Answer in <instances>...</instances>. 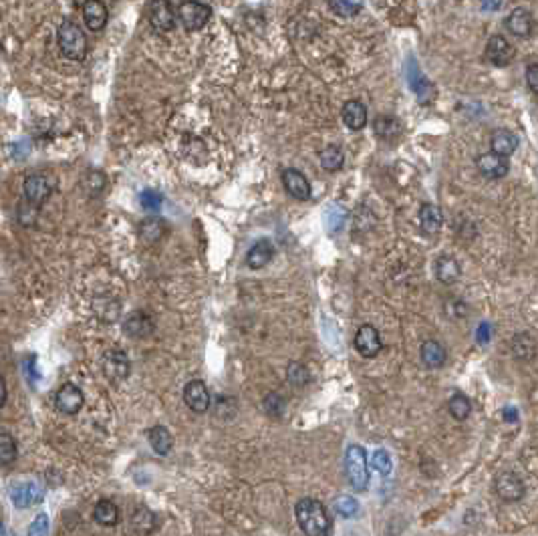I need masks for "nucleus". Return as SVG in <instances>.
I'll use <instances>...</instances> for the list:
<instances>
[{"mask_svg": "<svg viewBox=\"0 0 538 536\" xmlns=\"http://www.w3.org/2000/svg\"><path fill=\"white\" fill-rule=\"evenodd\" d=\"M434 272L435 276H437V280H442L444 285H452V283H455L460 278L462 268L457 265V260L452 258V256H439L435 260Z\"/></svg>", "mask_w": 538, "mask_h": 536, "instance_id": "obj_21", "label": "nucleus"}, {"mask_svg": "<svg viewBox=\"0 0 538 536\" xmlns=\"http://www.w3.org/2000/svg\"><path fill=\"white\" fill-rule=\"evenodd\" d=\"M448 410H450L454 419L464 421L470 415V412H472V403H470V399L464 393H454L450 397V401H448Z\"/></svg>", "mask_w": 538, "mask_h": 536, "instance_id": "obj_30", "label": "nucleus"}, {"mask_svg": "<svg viewBox=\"0 0 538 536\" xmlns=\"http://www.w3.org/2000/svg\"><path fill=\"white\" fill-rule=\"evenodd\" d=\"M109 12L107 6L99 0H89L83 4V21L89 26V31H101L107 24Z\"/></svg>", "mask_w": 538, "mask_h": 536, "instance_id": "obj_18", "label": "nucleus"}, {"mask_svg": "<svg viewBox=\"0 0 538 536\" xmlns=\"http://www.w3.org/2000/svg\"><path fill=\"white\" fill-rule=\"evenodd\" d=\"M95 520L103 526H113L119 522V508L111 502V500H101L95 506Z\"/></svg>", "mask_w": 538, "mask_h": 536, "instance_id": "obj_28", "label": "nucleus"}, {"mask_svg": "<svg viewBox=\"0 0 538 536\" xmlns=\"http://www.w3.org/2000/svg\"><path fill=\"white\" fill-rule=\"evenodd\" d=\"M526 83L538 95V65H528V69H526Z\"/></svg>", "mask_w": 538, "mask_h": 536, "instance_id": "obj_41", "label": "nucleus"}, {"mask_svg": "<svg viewBox=\"0 0 538 536\" xmlns=\"http://www.w3.org/2000/svg\"><path fill=\"white\" fill-rule=\"evenodd\" d=\"M184 401L186 405L196 413H204L210 410V392H208L206 383L202 379H192L187 381L186 387H184Z\"/></svg>", "mask_w": 538, "mask_h": 536, "instance_id": "obj_11", "label": "nucleus"}, {"mask_svg": "<svg viewBox=\"0 0 538 536\" xmlns=\"http://www.w3.org/2000/svg\"><path fill=\"white\" fill-rule=\"evenodd\" d=\"M101 369L109 381H124L131 373V363L121 349H109L101 359Z\"/></svg>", "mask_w": 538, "mask_h": 536, "instance_id": "obj_6", "label": "nucleus"}, {"mask_svg": "<svg viewBox=\"0 0 538 536\" xmlns=\"http://www.w3.org/2000/svg\"><path fill=\"white\" fill-rule=\"evenodd\" d=\"M47 533H49V516L41 512V514L31 522L28 536H47Z\"/></svg>", "mask_w": 538, "mask_h": 536, "instance_id": "obj_39", "label": "nucleus"}, {"mask_svg": "<svg viewBox=\"0 0 538 536\" xmlns=\"http://www.w3.org/2000/svg\"><path fill=\"white\" fill-rule=\"evenodd\" d=\"M319 162H321V167L327 171H339L345 164V151L339 145H327L319 153Z\"/></svg>", "mask_w": 538, "mask_h": 536, "instance_id": "obj_25", "label": "nucleus"}, {"mask_svg": "<svg viewBox=\"0 0 538 536\" xmlns=\"http://www.w3.org/2000/svg\"><path fill=\"white\" fill-rule=\"evenodd\" d=\"M44 492L35 482H21L10 488V500L17 508H28L33 504H41Z\"/></svg>", "mask_w": 538, "mask_h": 536, "instance_id": "obj_13", "label": "nucleus"}, {"mask_svg": "<svg viewBox=\"0 0 538 536\" xmlns=\"http://www.w3.org/2000/svg\"><path fill=\"white\" fill-rule=\"evenodd\" d=\"M516 133H512L510 129H496L492 133V153H498L502 158H508L516 151L518 147Z\"/></svg>", "mask_w": 538, "mask_h": 536, "instance_id": "obj_20", "label": "nucleus"}, {"mask_svg": "<svg viewBox=\"0 0 538 536\" xmlns=\"http://www.w3.org/2000/svg\"><path fill=\"white\" fill-rule=\"evenodd\" d=\"M421 359L430 367H442L446 363V349L437 341H426L421 345Z\"/></svg>", "mask_w": 538, "mask_h": 536, "instance_id": "obj_27", "label": "nucleus"}, {"mask_svg": "<svg viewBox=\"0 0 538 536\" xmlns=\"http://www.w3.org/2000/svg\"><path fill=\"white\" fill-rule=\"evenodd\" d=\"M147 439H149V446L153 448V452L160 455H167L174 448V437L164 426H153L147 432Z\"/></svg>", "mask_w": 538, "mask_h": 536, "instance_id": "obj_22", "label": "nucleus"}, {"mask_svg": "<svg viewBox=\"0 0 538 536\" xmlns=\"http://www.w3.org/2000/svg\"><path fill=\"white\" fill-rule=\"evenodd\" d=\"M333 12H337L339 17H355L361 10V4H353V2H331L329 4Z\"/></svg>", "mask_w": 538, "mask_h": 536, "instance_id": "obj_38", "label": "nucleus"}, {"mask_svg": "<svg viewBox=\"0 0 538 536\" xmlns=\"http://www.w3.org/2000/svg\"><path fill=\"white\" fill-rule=\"evenodd\" d=\"M496 494L504 500V502H518L524 496V484L514 472H502L496 478Z\"/></svg>", "mask_w": 538, "mask_h": 536, "instance_id": "obj_15", "label": "nucleus"}, {"mask_svg": "<svg viewBox=\"0 0 538 536\" xmlns=\"http://www.w3.org/2000/svg\"><path fill=\"white\" fill-rule=\"evenodd\" d=\"M287 379H289L290 385H294V387H305L311 381V371L303 363L292 361L289 365V369H287Z\"/></svg>", "mask_w": 538, "mask_h": 536, "instance_id": "obj_32", "label": "nucleus"}, {"mask_svg": "<svg viewBox=\"0 0 538 536\" xmlns=\"http://www.w3.org/2000/svg\"><path fill=\"white\" fill-rule=\"evenodd\" d=\"M343 124L351 131H361L367 125V107L361 101H347L343 107Z\"/></svg>", "mask_w": 538, "mask_h": 536, "instance_id": "obj_19", "label": "nucleus"}, {"mask_svg": "<svg viewBox=\"0 0 538 536\" xmlns=\"http://www.w3.org/2000/svg\"><path fill=\"white\" fill-rule=\"evenodd\" d=\"M19 455L17 442L8 432H0V466H10Z\"/></svg>", "mask_w": 538, "mask_h": 536, "instance_id": "obj_29", "label": "nucleus"}, {"mask_svg": "<svg viewBox=\"0 0 538 536\" xmlns=\"http://www.w3.org/2000/svg\"><path fill=\"white\" fill-rule=\"evenodd\" d=\"M6 397H8V392H6V381H4V377L0 375V408L6 403Z\"/></svg>", "mask_w": 538, "mask_h": 536, "instance_id": "obj_43", "label": "nucleus"}, {"mask_svg": "<svg viewBox=\"0 0 538 536\" xmlns=\"http://www.w3.org/2000/svg\"><path fill=\"white\" fill-rule=\"evenodd\" d=\"M490 337H492V329H490V325L488 323H482L476 330V339L480 345H486L488 341H490Z\"/></svg>", "mask_w": 538, "mask_h": 536, "instance_id": "obj_42", "label": "nucleus"}, {"mask_svg": "<svg viewBox=\"0 0 538 536\" xmlns=\"http://www.w3.org/2000/svg\"><path fill=\"white\" fill-rule=\"evenodd\" d=\"M333 508H335V512L339 516H343V518H351V516L357 514V510H359V502L353 498V496H337L335 498V502H333Z\"/></svg>", "mask_w": 538, "mask_h": 536, "instance_id": "obj_33", "label": "nucleus"}, {"mask_svg": "<svg viewBox=\"0 0 538 536\" xmlns=\"http://www.w3.org/2000/svg\"><path fill=\"white\" fill-rule=\"evenodd\" d=\"M294 516L301 526V530L307 536H329L331 535V518L327 508L314 500L303 498L294 506Z\"/></svg>", "mask_w": 538, "mask_h": 536, "instance_id": "obj_1", "label": "nucleus"}, {"mask_svg": "<svg viewBox=\"0 0 538 536\" xmlns=\"http://www.w3.org/2000/svg\"><path fill=\"white\" fill-rule=\"evenodd\" d=\"M149 22L160 33L174 31L178 22V12L167 0H155L149 4Z\"/></svg>", "mask_w": 538, "mask_h": 536, "instance_id": "obj_7", "label": "nucleus"}, {"mask_svg": "<svg viewBox=\"0 0 538 536\" xmlns=\"http://www.w3.org/2000/svg\"><path fill=\"white\" fill-rule=\"evenodd\" d=\"M345 466H347V478L351 486L357 492H363L369 484V464H367V454L361 446H349L347 455H345Z\"/></svg>", "mask_w": 538, "mask_h": 536, "instance_id": "obj_3", "label": "nucleus"}, {"mask_svg": "<svg viewBox=\"0 0 538 536\" xmlns=\"http://www.w3.org/2000/svg\"><path fill=\"white\" fill-rule=\"evenodd\" d=\"M504 419L510 421V424H514L518 419V412L514 408H506V410H504Z\"/></svg>", "mask_w": 538, "mask_h": 536, "instance_id": "obj_44", "label": "nucleus"}, {"mask_svg": "<svg viewBox=\"0 0 538 536\" xmlns=\"http://www.w3.org/2000/svg\"><path fill=\"white\" fill-rule=\"evenodd\" d=\"M415 75H417V81H410V85H412V89H414L415 93L419 95V101L426 103V101H430L434 97V87L430 85V81L426 77H421L417 71H415Z\"/></svg>", "mask_w": 538, "mask_h": 536, "instance_id": "obj_35", "label": "nucleus"}, {"mask_svg": "<svg viewBox=\"0 0 538 536\" xmlns=\"http://www.w3.org/2000/svg\"><path fill=\"white\" fill-rule=\"evenodd\" d=\"M272 256H274V246L270 244L269 240H260V242H256V244L249 250V254H246V265H249L250 268H254V270H258V268L267 267L270 260H272Z\"/></svg>", "mask_w": 538, "mask_h": 536, "instance_id": "obj_23", "label": "nucleus"}, {"mask_svg": "<svg viewBox=\"0 0 538 536\" xmlns=\"http://www.w3.org/2000/svg\"><path fill=\"white\" fill-rule=\"evenodd\" d=\"M373 127H375V135L381 140H394L401 133V124L392 115H379Z\"/></svg>", "mask_w": 538, "mask_h": 536, "instance_id": "obj_26", "label": "nucleus"}, {"mask_svg": "<svg viewBox=\"0 0 538 536\" xmlns=\"http://www.w3.org/2000/svg\"><path fill=\"white\" fill-rule=\"evenodd\" d=\"M506 28L510 35L514 37H530L535 31V19L530 15V10L526 8H514L510 12V17L506 19Z\"/></svg>", "mask_w": 538, "mask_h": 536, "instance_id": "obj_17", "label": "nucleus"}, {"mask_svg": "<svg viewBox=\"0 0 538 536\" xmlns=\"http://www.w3.org/2000/svg\"><path fill=\"white\" fill-rule=\"evenodd\" d=\"M164 230H166V222L164 220H160V218H149V220H145L144 224H142V234H144L145 240H158L162 234H164Z\"/></svg>", "mask_w": 538, "mask_h": 536, "instance_id": "obj_34", "label": "nucleus"}, {"mask_svg": "<svg viewBox=\"0 0 538 536\" xmlns=\"http://www.w3.org/2000/svg\"><path fill=\"white\" fill-rule=\"evenodd\" d=\"M85 397L83 392L75 385V383H65L61 385V390L55 395V408L65 415H75L81 412L83 408Z\"/></svg>", "mask_w": 538, "mask_h": 536, "instance_id": "obj_9", "label": "nucleus"}, {"mask_svg": "<svg viewBox=\"0 0 538 536\" xmlns=\"http://www.w3.org/2000/svg\"><path fill=\"white\" fill-rule=\"evenodd\" d=\"M142 206L145 208V210H158V208L162 206V202H164V198H162V194H158V192H153V190H145V192H142Z\"/></svg>", "mask_w": 538, "mask_h": 536, "instance_id": "obj_40", "label": "nucleus"}, {"mask_svg": "<svg viewBox=\"0 0 538 536\" xmlns=\"http://www.w3.org/2000/svg\"><path fill=\"white\" fill-rule=\"evenodd\" d=\"M516 57V49L512 47V42L506 41L504 37H492L486 44V61L494 67H506L514 61Z\"/></svg>", "mask_w": 538, "mask_h": 536, "instance_id": "obj_10", "label": "nucleus"}, {"mask_svg": "<svg viewBox=\"0 0 538 536\" xmlns=\"http://www.w3.org/2000/svg\"><path fill=\"white\" fill-rule=\"evenodd\" d=\"M176 12L187 33L204 28L212 17V8L204 2H182V4H178Z\"/></svg>", "mask_w": 538, "mask_h": 536, "instance_id": "obj_4", "label": "nucleus"}, {"mask_svg": "<svg viewBox=\"0 0 538 536\" xmlns=\"http://www.w3.org/2000/svg\"><path fill=\"white\" fill-rule=\"evenodd\" d=\"M264 412L272 417H280L285 412V397L278 393H269L264 397Z\"/></svg>", "mask_w": 538, "mask_h": 536, "instance_id": "obj_36", "label": "nucleus"}, {"mask_svg": "<svg viewBox=\"0 0 538 536\" xmlns=\"http://www.w3.org/2000/svg\"><path fill=\"white\" fill-rule=\"evenodd\" d=\"M153 329H155V323H153L151 315H147L145 310H133L125 317V335H129L133 339H145L153 333Z\"/></svg>", "mask_w": 538, "mask_h": 536, "instance_id": "obj_14", "label": "nucleus"}, {"mask_svg": "<svg viewBox=\"0 0 538 536\" xmlns=\"http://www.w3.org/2000/svg\"><path fill=\"white\" fill-rule=\"evenodd\" d=\"M283 186H285V190L289 192L292 198H296L301 202L311 200L312 187L309 184V180H307V176L303 171L294 169V167H289V169L283 171Z\"/></svg>", "mask_w": 538, "mask_h": 536, "instance_id": "obj_12", "label": "nucleus"}, {"mask_svg": "<svg viewBox=\"0 0 538 536\" xmlns=\"http://www.w3.org/2000/svg\"><path fill=\"white\" fill-rule=\"evenodd\" d=\"M371 468L377 470L381 476H387L392 472V458L385 450H377L375 454L371 455Z\"/></svg>", "mask_w": 538, "mask_h": 536, "instance_id": "obj_37", "label": "nucleus"}, {"mask_svg": "<svg viewBox=\"0 0 538 536\" xmlns=\"http://www.w3.org/2000/svg\"><path fill=\"white\" fill-rule=\"evenodd\" d=\"M22 190H24V198L26 202L33 208H39L42 202L49 200V196L53 194L55 190V182L49 180V176H42V174H33L24 180L22 184Z\"/></svg>", "mask_w": 538, "mask_h": 536, "instance_id": "obj_5", "label": "nucleus"}, {"mask_svg": "<svg viewBox=\"0 0 538 536\" xmlns=\"http://www.w3.org/2000/svg\"><path fill=\"white\" fill-rule=\"evenodd\" d=\"M355 349L359 355H363L365 359H373L377 357L381 349H383V341L379 330L371 327V325H363L359 327V330L355 333Z\"/></svg>", "mask_w": 538, "mask_h": 536, "instance_id": "obj_8", "label": "nucleus"}, {"mask_svg": "<svg viewBox=\"0 0 538 536\" xmlns=\"http://www.w3.org/2000/svg\"><path fill=\"white\" fill-rule=\"evenodd\" d=\"M57 42L61 53L71 61H83L87 55V37L83 28L73 21L61 22L57 31Z\"/></svg>", "mask_w": 538, "mask_h": 536, "instance_id": "obj_2", "label": "nucleus"}, {"mask_svg": "<svg viewBox=\"0 0 538 536\" xmlns=\"http://www.w3.org/2000/svg\"><path fill=\"white\" fill-rule=\"evenodd\" d=\"M419 222H421V228L430 234H435L442 224H444V216H442V210L435 206V204H423L421 210H419Z\"/></svg>", "mask_w": 538, "mask_h": 536, "instance_id": "obj_24", "label": "nucleus"}, {"mask_svg": "<svg viewBox=\"0 0 538 536\" xmlns=\"http://www.w3.org/2000/svg\"><path fill=\"white\" fill-rule=\"evenodd\" d=\"M478 169L488 180H500V178H506L510 165H508L506 158L490 151V153H484V156L478 158Z\"/></svg>", "mask_w": 538, "mask_h": 536, "instance_id": "obj_16", "label": "nucleus"}, {"mask_svg": "<svg viewBox=\"0 0 538 536\" xmlns=\"http://www.w3.org/2000/svg\"><path fill=\"white\" fill-rule=\"evenodd\" d=\"M131 524L140 535H149L155 528V516L151 514L147 508L140 506V508H135V512L131 516Z\"/></svg>", "mask_w": 538, "mask_h": 536, "instance_id": "obj_31", "label": "nucleus"}]
</instances>
